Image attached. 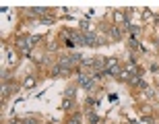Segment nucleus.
<instances>
[{"label":"nucleus","mask_w":159,"mask_h":124,"mask_svg":"<svg viewBox=\"0 0 159 124\" xmlns=\"http://www.w3.org/2000/svg\"><path fill=\"white\" fill-rule=\"evenodd\" d=\"M23 87L25 89H33V87H35V79H33V77H27V79H25V83H23Z\"/></svg>","instance_id":"obj_7"},{"label":"nucleus","mask_w":159,"mask_h":124,"mask_svg":"<svg viewBox=\"0 0 159 124\" xmlns=\"http://www.w3.org/2000/svg\"><path fill=\"white\" fill-rule=\"evenodd\" d=\"M81 31H85V33H89V21H81Z\"/></svg>","instance_id":"obj_14"},{"label":"nucleus","mask_w":159,"mask_h":124,"mask_svg":"<svg viewBox=\"0 0 159 124\" xmlns=\"http://www.w3.org/2000/svg\"><path fill=\"white\" fill-rule=\"evenodd\" d=\"M29 12H31V15H37V17H46V12H48V11H46V8H41V6H39V8H31Z\"/></svg>","instance_id":"obj_9"},{"label":"nucleus","mask_w":159,"mask_h":124,"mask_svg":"<svg viewBox=\"0 0 159 124\" xmlns=\"http://www.w3.org/2000/svg\"><path fill=\"white\" fill-rule=\"evenodd\" d=\"M95 79L89 77V75H85V72H79V85H81L83 89H87V91H91V89L95 87Z\"/></svg>","instance_id":"obj_2"},{"label":"nucleus","mask_w":159,"mask_h":124,"mask_svg":"<svg viewBox=\"0 0 159 124\" xmlns=\"http://www.w3.org/2000/svg\"><path fill=\"white\" fill-rule=\"evenodd\" d=\"M62 75H68V71H64L60 64H56V66H54V71H52V79H58V77H62Z\"/></svg>","instance_id":"obj_4"},{"label":"nucleus","mask_w":159,"mask_h":124,"mask_svg":"<svg viewBox=\"0 0 159 124\" xmlns=\"http://www.w3.org/2000/svg\"><path fill=\"white\" fill-rule=\"evenodd\" d=\"M62 110H64V112H68V110H72V99H68V97H64V101H62Z\"/></svg>","instance_id":"obj_8"},{"label":"nucleus","mask_w":159,"mask_h":124,"mask_svg":"<svg viewBox=\"0 0 159 124\" xmlns=\"http://www.w3.org/2000/svg\"><path fill=\"white\" fill-rule=\"evenodd\" d=\"M23 124H39V122H37L35 118H25V120H23Z\"/></svg>","instance_id":"obj_16"},{"label":"nucleus","mask_w":159,"mask_h":124,"mask_svg":"<svg viewBox=\"0 0 159 124\" xmlns=\"http://www.w3.org/2000/svg\"><path fill=\"white\" fill-rule=\"evenodd\" d=\"M143 19H145V21H153V12L149 11V8H145V11H143Z\"/></svg>","instance_id":"obj_11"},{"label":"nucleus","mask_w":159,"mask_h":124,"mask_svg":"<svg viewBox=\"0 0 159 124\" xmlns=\"http://www.w3.org/2000/svg\"><path fill=\"white\" fill-rule=\"evenodd\" d=\"M6 54H8V66H15L17 64V54L15 52H6Z\"/></svg>","instance_id":"obj_10"},{"label":"nucleus","mask_w":159,"mask_h":124,"mask_svg":"<svg viewBox=\"0 0 159 124\" xmlns=\"http://www.w3.org/2000/svg\"><path fill=\"white\" fill-rule=\"evenodd\" d=\"M110 35H112V39H114V41H118L120 37H122V31H120L118 27H112V29H110Z\"/></svg>","instance_id":"obj_6"},{"label":"nucleus","mask_w":159,"mask_h":124,"mask_svg":"<svg viewBox=\"0 0 159 124\" xmlns=\"http://www.w3.org/2000/svg\"><path fill=\"white\" fill-rule=\"evenodd\" d=\"M35 41H37L35 35L19 37V39H17V46H19V50H21V54H23V56H31V48L35 46Z\"/></svg>","instance_id":"obj_1"},{"label":"nucleus","mask_w":159,"mask_h":124,"mask_svg":"<svg viewBox=\"0 0 159 124\" xmlns=\"http://www.w3.org/2000/svg\"><path fill=\"white\" fill-rule=\"evenodd\" d=\"M97 39L99 35H95V33H83L81 35V46H97Z\"/></svg>","instance_id":"obj_3"},{"label":"nucleus","mask_w":159,"mask_h":124,"mask_svg":"<svg viewBox=\"0 0 159 124\" xmlns=\"http://www.w3.org/2000/svg\"><path fill=\"white\" fill-rule=\"evenodd\" d=\"M48 124H54V120H50V122H48Z\"/></svg>","instance_id":"obj_17"},{"label":"nucleus","mask_w":159,"mask_h":124,"mask_svg":"<svg viewBox=\"0 0 159 124\" xmlns=\"http://www.w3.org/2000/svg\"><path fill=\"white\" fill-rule=\"evenodd\" d=\"M66 124H83L81 122V116H79V114H75L72 118H68V122H66Z\"/></svg>","instance_id":"obj_12"},{"label":"nucleus","mask_w":159,"mask_h":124,"mask_svg":"<svg viewBox=\"0 0 159 124\" xmlns=\"http://www.w3.org/2000/svg\"><path fill=\"white\" fill-rule=\"evenodd\" d=\"M89 122H91V124H97V122H99V118H97V114H93V112L89 114Z\"/></svg>","instance_id":"obj_15"},{"label":"nucleus","mask_w":159,"mask_h":124,"mask_svg":"<svg viewBox=\"0 0 159 124\" xmlns=\"http://www.w3.org/2000/svg\"><path fill=\"white\" fill-rule=\"evenodd\" d=\"M54 21H56V19H54V17H48V15L39 19V23H43V25H50V23H54Z\"/></svg>","instance_id":"obj_13"},{"label":"nucleus","mask_w":159,"mask_h":124,"mask_svg":"<svg viewBox=\"0 0 159 124\" xmlns=\"http://www.w3.org/2000/svg\"><path fill=\"white\" fill-rule=\"evenodd\" d=\"M75 95H77V87H75V85H70V87L64 89V97H68V99H75Z\"/></svg>","instance_id":"obj_5"}]
</instances>
